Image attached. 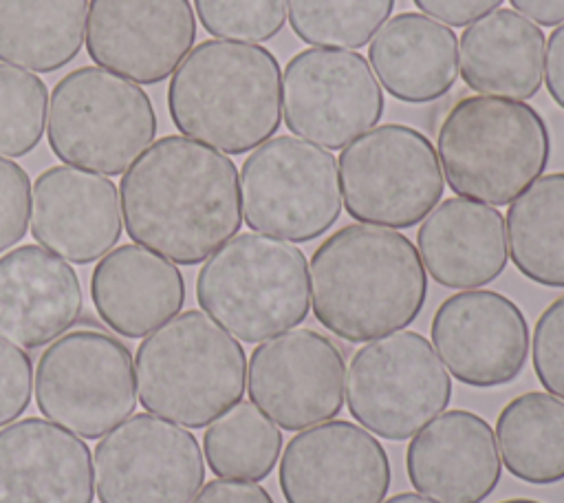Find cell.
<instances>
[{
	"label": "cell",
	"instance_id": "4fadbf2b",
	"mask_svg": "<svg viewBox=\"0 0 564 503\" xmlns=\"http://www.w3.org/2000/svg\"><path fill=\"white\" fill-rule=\"evenodd\" d=\"M282 115L291 132L339 150L381 119L383 93L364 55L304 49L284 66Z\"/></svg>",
	"mask_w": 564,
	"mask_h": 503
},
{
	"label": "cell",
	"instance_id": "ab89813d",
	"mask_svg": "<svg viewBox=\"0 0 564 503\" xmlns=\"http://www.w3.org/2000/svg\"><path fill=\"white\" fill-rule=\"evenodd\" d=\"M381 503H434L432 499H425L421 494H414V492H399L394 496H390L388 501H381Z\"/></svg>",
	"mask_w": 564,
	"mask_h": 503
},
{
	"label": "cell",
	"instance_id": "8fae6325",
	"mask_svg": "<svg viewBox=\"0 0 564 503\" xmlns=\"http://www.w3.org/2000/svg\"><path fill=\"white\" fill-rule=\"evenodd\" d=\"M452 399V379L432 342L394 331L364 344L346 377L348 413L366 430L401 441L414 437Z\"/></svg>",
	"mask_w": 564,
	"mask_h": 503
},
{
	"label": "cell",
	"instance_id": "60d3db41",
	"mask_svg": "<svg viewBox=\"0 0 564 503\" xmlns=\"http://www.w3.org/2000/svg\"><path fill=\"white\" fill-rule=\"evenodd\" d=\"M500 503H540L535 499H507V501H500Z\"/></svg>",
	"mask_w": 564,
	"mask_h": 503
},
{
	"label": "cell",
	"instance_id": "74e56055",
	"mask_svg": "<svg viewBox=\"0 0 564 503\" xmlns=\"http://www.w3.org/2000/svg\"><path fill=\"white\" fill-rule=\"evenodd\" d=\"M544 86L564 110V22L553 29L544 49Z\"/></svg>",
	"mask_w": 564,
	"mask_h": 503
},
{
	"label": "cell",
	"instance_id": "ffe728a7",
	"mask_svg": "<svg viewBox=\"0 0 564 503\" xmlns=\"http://www.w3.org/2000/svg\"><path fill=\"white\" fill-rule=\"evenodd\" d=\"M0 503H93L90 448L48 419L0 428Z\"/></svg>",
	"mask_w": 564,
	"mask_h": 503
},
{
	"label": "cell",
	"instance_id": "52a82bcc",
	"mask_svg": "<svg viewBox=\"0 0 564 503\" xmlns=\"http://www.w3.org/2000/svg\"><path fill=\"white\" fill-rule=\"evenodd\" d=\"M154 135L156 113L148 93L112 71L79 66L53 86L46 137L66 165L121 174Z\"/></svg>",
	"mask_w": 564,
	"mask_h": 503
},
{
	"label": "cell",
	"instance_id": "2e32d148",
	"mask_svg": "<svg viewBox=\"0 0 564 503\" xmlns=\"http://www.w3.org/2000/svg\"><path fill=\"white\" fill-rule=\"evenodd\" d=\"M88 57L134 84L167 79L196 40L189 0H90Z\"/></svg>",
	"mask_w": 564,
	"mask_h": 503
},
{
	"label": "cell",
	"instance_id": "30bf717a",
	"mask_svg": "<svg viewBox=\"0 0 564 503\" xmlns=\"http://www.w3.org/2000/svg\"><path fill=\"white\" fill-rule=\"evenodd\" d=\"M337 170L348 216L368 225L412 227L434 210L445 188L432 141L403 124H383L352 139Z\"/></svg>",
	"mask_w": 564,
	"mask_h": 503
},
{
	"label": "cell",
	"instance_id": "e575fe53",
	"mask_svg": "<svg viewBox=\"0 0 564 503\" xmlns=\"http://www.w3.org/2000/svg\"><path fill=\"white\" fill-rule=\"evenodd\" d=\"M31 357L9 340L0 338V426L11 424L31 402Z\"/></svg>",
	"mask_w": 564,
	"mask_h": 503
},
{
	"label": "cell",
	"instance_id": "ac0fdd59",
	"mask_svg": "<svg viewBox=\"0 0 564 503\" xmlns=\"http://www.w3.org/2000/svg\"><path fill=\"white\" fill-rule=\"evenodd\" d=\"M31 234L75 265L106 256L121 236L117 185L90 170L46 168L31 190Z\"/></svg>",
	"mask_w": 564,
	"mask_h": 503
},
{
	"label": "cell",
	"instance_id": "5b68a950",
	"mask_svg": "<svg viewBox=\"0 0 564 503\" xmlns=\"http://www.w3.org/2000/svg\"><path fill=\"white\" fill-rule=\"evenodd\" d=\"M436 150L452 192L478 203L507 205L544 172L551 137L533 106L469 95L447 110Z\"/></svg>",
	"mask_w": 564,
	"mask_h": 503
},
{
	"label": "cell",
	"instance_id": "d6986e66",
	"mask_svg": "<svg viewBox=\"0 0 564 503\" xmlns=\"http://www.w3.org/2000/svg\"><path fill=\"white\" fill-rule=\"evenodd\" d=\"M405 470L414 490L436 503H482L496 490L502 463L491 426L454 408L412 437Z\"/></svg>",
	"mask_w": 564,
	"mask_h": 503
},
{
	"label": "cell",
	"instance_id": "4316f807",
	"mask_svg": "<svg viewBox=\"0 0 564 503\" xmlns=\"http://www.w3.org/2000/svg\"><path fill=\"white\" fill-rule=\"evenodd\" d=\"M502 463L531 485L564 481V402L551 393L529 390L513 397L496 419Z\"/></svg>",
	"mask_w": 564,
	"mask_h": 503
},
{
	"label": "cell",
	"instance_id": "9c48e42d",
	"mask_svg": "<svg viewBox=\"0 0 564 503\" xmlns=\"http://www.w3.org/2000/svg\"><path fill=\"white\" fill-rule=\"evenodd\" d=\"M40 413L86 439H99L137 406L134 360L110 333L75 329L53 340L35 366Z\"/></svg>",
	"mask_w": 564,
	"mask_h": 503
},
{
	"label": "cell",
	"instance_id": "d590c367",
	"mask_svg": "<svg viewBox=\"0 0 564 503\" xmlns=\"http://www.w3.org/2000/svg\"><path fill=\"white\" fill-rule=\"evenodd\" d=\"M192 503H275L267 488L242 479H214L192 499Z\"/></svg>",
	"mask_w": 564,
	"mask_h": 503
},
{
	"label": "cell",
	"instance_id": "6da1fadb",
	"mask_svg": "<svg viewBox=\"0 0 564 503\" xmlns=\"http://www.w3.org/2000/svg\"><path fill=\"white\" fill-rule=\"evenodd\" d=\"M126 234L178 265H198L242 225L236 163L181 135L152 141L119 183Z\"/></svg>",
	"mask_w": 564,
	"mask_h": 503
},
{
	"label": "cell",
	"instance_id": "e0dca14e",
	"mask_svg": "<svg viewBox=\"0 0 564 503\" xmlns=\"http://www.w3.org/2000/svg\"><path fill=\"white\" fill-rule=\"evenodd\" d=\"M432 346L454 379L491 388L511 384L529 355V324L520 307L489 289L445 298L432 318Z\"/></svg>",
	"mask_w": 564,
	"mask_h": 503
},
{
	"label": "cell",
	"instance_id": "7c38bea8",
	"mask_svg": "<svg viewBox=\"0 0 564 503\" xmlns=\"http://www.w3.org/2000/svg\"><path fill=\"white\" fill-rule=\"evenodd\" d=\"M101 503H192L205 479L196 437L159 415H132L95 446Z\"/></svg>",
	"mask_w": 564,
	"mask_h": 503
},
{
	"label": "cell",
	"instance_id": "603a6c76",
	"mask_svg": "<svg viewBox=\"0 0 564 503\" xmlns=\"http://www.w3.org/2000/svg\"><path fill=\"white\" fill-rule=\"evenodd\" d=\"M90 300L106 327L143 338L174 318L185 302L178 267L141 245H119L95 265Z\"/></svg>",
	"mask_w": 564,
	"mask_h": 503
},
{
	"label": "cell",
	"instance_id": "8d00e7d4",
	"mask_svg": "<svg viewBox=\"0 0 564 503\" xmlns=\"http://www.w3.org/2000/svg\"><path fill=\"white\" fill-rule=\"evenodd\" d=\"M421 11L438 18L447 26H467L500 7L502 0H412Z\"/></svg>",
	"mask_w": 564,
	"mask_h": 503
},
{
	"label": "cell",
	"instance_id": "cb8c5ba5",
	"mask_svg": "<svg viewBox=\"0 0 564 503\" xmlns=\"http://www.w3.org/2000/svg\"><path fill=\"white\" fill-rule=\"evenodd\" d=\"M368 60L394 99L427 104L447 95L458 77V40L447 24L403 11L375 33Z\"/></svg>",
	"mask_w": 564,
	"mask_h": 503
},
{
	"label": "cell",
	"instance_id": "f1b7e54d",
	"mask_svg": "<svg viewBox=\"0 0 564 503\" xmlns=\"http://www.w3.org/2000/svg\"><path fill=\"white\" fill-rule=\"evenodd\" d=\"M280 450L282 432L253 402L234 404L203 435L207 465L225 479H267L278 463Z\"/></svg>",
	"mask_w": 564,
	"mask_h": 503
},
{
	"label": "cell",
	"instance_id": "836d02e7",
	"mask_svg": "<svg viewBox=\"0 0 564 503\" xmlns=\"http://www.w3.org/2000/svg\"><path fill=\"white\" fill-rule=\"evenodd\" d=\"M31 212L29 174L11 159L0 157V252L26 234Z\"/></svg>",
	"mask_w": 564,
	"mask_h": 503
},
{
	"label": "cell",
	"instance_id": "83f0119b",
	"mask_svg": "<svg viewBox=\"0 0 564 503\" xmlns=\"http://www.w3.org/2000/svg\"><path fill=\"white\" fill-rule=\"evenodd\" d=\"M507 249L516 269L544 287H564V172L535 179L509 203Z\"/></svg>",
	"mask_w": 564,
	"mask_h": 503
},
{
	"label": "cell",
	"instance_id": "9a60e30c",
	"mask_svg": "<svg viewBox=\"0 0 564 503\" xmlns=\"http://www.w3.org/2000/svg\"><path fill=\"white\" fill-rule=\"evenodd\" d=\"M390 479L386 448L346 419L297 432L286 443L278 468L286 503H381Z\"/></svg>",
	"mask_w": 564,
	"mask_h": 503
},
{
	"label": "cell",
	"instance_id": "7a4b0ae2",
	"mask_svg": "<svg viewBox=\"0 0 564 503\" xmlns=\"http://www.w3.org/2000/svg\"><path fill=\"white\" fill-rule=\"evenodd\" d=\"M425 298L419 249L397 229L350 223L311 256L313 315L346 342H370L412 324Z\"/></svg>",
	"mask_w": 564,
	"mask_h": 503
},
{
	"label": "cell",
	"instance_id": "5bb4252c",
	"mask_svg": "<svg viewBox=\"0 0 564 503\" xmlns=\"http://www.w3.org/2000/svg\"><path fill=\"white\" fill-rule=\"evenodd\" d=\"M344 351L315 329H289L258 344L249 357L251 402L282 430L333 419L344 406Z\"/></svg>",
	"mask_w": 564,
	"mask_h": 503
},
{
	"label": "cell",
	"instance_id": "f35d334b",
	"mask_svg": "<svg viewBox=\"0 0 564 503\" xmlns=\"http://www.w3.org/2000/svg\"><path fill=\"white\" fill-rule=\"evenodd\" d=\"M511 4L538 24L557 26L564 22V0H511Z\"/></svg>",
	"mask_w": 564,
	"mask_h": 503
},
{
	"label": "cell",
	"instance_id": "4dcf8cb0",
	"mask_svg": "<svg viewBox=\"0 0 564 503\" xmlns=\"http://www.w3.org/2000/svg\"><path fill=\"white\" fill-rule=\"evenodd\" d=\"M46 84L29 71L0 64V157L31 152L46 124Z\"/></svg>",
	"mask_w": 564,
	"mask_h": 503
},
{
	"label": "cell",
	"instance_id": "d4e9b609",
	"mask_svg": "<svg viewBox=\"0 0 564 503\" xmlns=\"http://www.w3.org/2000/svg\"><path fill=\"white\" fill-rule=\"evenodd\" d=\"M544 33L513 9H496L460 33L463 82L487 97L529 99L544 77Z\"/></svg>",
	"mask_w": 564,
	"mask_h": 503
},
{
	"label": "cell",
	"instance_id": "f546056e",
	"mask_svg": "<svg viewBox=\"0 0 564 503\" xmlns=\"http://www.w3.org/2000/svg\"><path fill=\"white\" fill-rule=\"evenodd\" d=\"M392 7L394 0H286L293 33L322 49L364 46Z\"/></svg>",
	"mask_w": 564,
	"mask_h": 503
},
{
	"label": "cell",
	"instance_id": "ba28073f",
	"mask_svg": "<svg viewBox=\"0 0 564 503\" xmlns=\"http://www.w3.org/2000/svg\"><path fill=\"white\" fill-rule=\"evenodd\" d=\"M240 207L253 232L308 243L341 212L337 159L291 135L267 139L240 168Z\"/></svg>",
	"mask_w": 564,
	"mask_h": 503
},
{
	"label": "cell",
	"instance_id": "277c9868",
	"mask_svg": "<svg viewBox=\"0 0 564 503\" xmlns=\"http://www.w3.org/2000/svg\"><path fill=\"white\" fill-rule=\"evenodd\" d=\"M245 382V349L198 309L176 313L137 349V399L148 413L187 428H203L238 404Z\"/></svg>",
	"mask_w": 564,
	"mask_h": 503
},
{
	"label": "cell",
	"instance_id": "7402d4cb",
	"mask_svg": "<svg viewBox=\"0 0 564 503\" xmlns=\"http://www.w3.org/2000/svg\"><path fill=\"white\" fill-rule=\"evenodd\" d=\"M425 274L449 289H471L496 280L509 258L502 214L463 196L438 203L416 232Z\"/></svg>",
	"mask_w": 564,
	"mask_h": 503
},
{
	"label": "cell",
	"instance_id": "8992f818",
	"mask_svg": "<svg viewBox=\"0 0 564 503\" xmlns=\"http://www.w3.org/2000/svg\"><path fill=\"white\" fill-rule=\"evenodd\" d=\"M196 300L238 340H269L308 315L306 256L275 236L236 234L203 263Z\"/></svg>",
	"mask_w": 564,
	"mask_h": 503
},
{
	"label": "cell",
	"instance_id": "1f68e13d",
	"mask_svg": "<svg viewBox=\"0 0 564 503\" xmlns=\"http://www.w3.org/2000/svg\"><path fill=\"white\" fill-rule=\"evenodd\" d=\"M203 29L220 40L264 42L286 20V0H194Z\"/></svg>",
	"mask_w": 564,
	"mask_h": 503
},
{
	"label": "cell",
	"instance_id": "d6a6232c",
	"mask_svg": "<svg viewBox=\"0 0 564 503\" xmlns=\"http://www.w3.org/2000/svg\"><path fill=\"white\" fill-rule=\"evenodd\" d=\"M531 355L540 384L564 399V296L555 298L538 318Z\"/></svg>",
	"mask_w": 564,
	"mask_h": 503
},
{
	"label": "cell",
	"instance_id": "3957f363",
	"mask_svg": "<svg viewBox=\"0 0 564 503\" xmlns=\"http://www.w3.org/2000/svg\"><path fill=\"white\" fill-rule=\"evenodd\" d=\"M167 110L185 137L227 154L249 152L280 128V64L251 42L205 40L172 73Z\"/></svg>",
	"mask_w": 564,
	"mask_h": 503
},
{
	"label": "cell",
	"instance_id": "484cf974",
	"mask_svg": "<svg viewBox=\"0 0 564 503\" xmlns=\"http://www.w3.org/2000/svg\"><path fill=\"white\" fill-rule=\"evenodd\" d=\"M86 0H0V62L53 73L77 57Z\"/></svg>",
	"mask_w": 564,
	"mask_h": 503
},
{
	"label": "cell",
	"instance_id": "44dd1931",
	"mask_svg": "<svg viewBox=\"0 0 564 503\" xmlns=\"http://www.w3.org/2000/svg\"><path fill=\"white\" fill-rule=\"evenodd\" d=\"M75 269L40 245L0 256V338L37 349L64 335L82 313Z\"/></svg>",
	"mask_w": 564,
	"mask_h": 503
}]
</instances>
